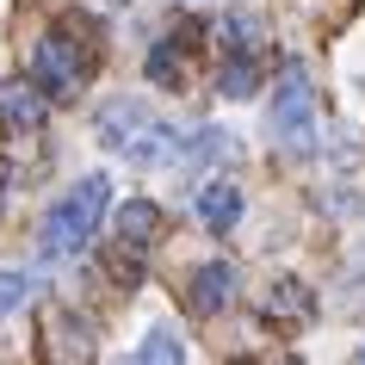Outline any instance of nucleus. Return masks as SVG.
Instances as JSON below:
<instances>
[{
    "label": "nucleus",
    "mask_w": 365,
    "mask_h": 365,
    "mask_svg": "<svg viewBox=\"0 0 365 365\" xmlns=\"http://www.w3.org/2000/svg\"><path fill=\"white\" fill-rule=\"evenodd\" d=\"M25 291H31V279H25L19 267H0V316H13V309L25 304Z\"/></svg>",
    "instance_id": "18"
},
{
    "label": "nucleus",
    "mask_w": 365,
    "mask_h": 365,
    "mask_svg": "<svg viewBox=\"0 0 365 365\" xmlns=\"http://www.w3.org/2000/svg\"><path fill=\"white\" fill-rule=\"evenodd\" d=\"M149 124V112L136 106V99H112V106H99V118H93V136L106 143V149H118L124 155V143H130L136 130Z\"/></svg>",
    "instance_id": "5"
},
{
    "label": "nucleus",
    "mask_w": 365,
    "mask_h": 365,
    "mask_svg": "<svg viewBox=\"0 0 365 365\" xmlns=\"http://www.w3.org/2000/svg\"><path fill=\"white\" fill-rule=\"evenodd\" d=\"M173 155H180V143H173V124H161V118H149V124L124 143V161H136V168H168Z\"/></svg>",
    "instance_id": "9"
},
{
    "label": "nucleus",
    "mask_w": 365,
    "mask_h": 365,
    "mask_svg": "<svg viewBox=\"0 0 365 365\" xmlns=\"http://www.w3.org/2000/svg\"><path fill=\"white\" fill-rule=\"evenodd\" d=\"M130 365H186V341H180V334L161 322V328H149V334L136 341Z\"/></svg>",
    "instance_id": "11"
},
{
    "label": "nucleus",
    "mask_w": 365,
    "mask_h": 365,
    "mask_svg": "<svg viewBox=\"0 0 365 365\" xmlns=\"http://www.w3.org/2000/svg\"><path fill=\"white\" fill-rule=\"evenodd\" d=\"M93 230H99L93 217L81 211L75 198H62V205H50V217H43V242L38 248H43V260H75V254L93 242Z\"/></svg>",
    "instance_id": "3"
},
{
    "label": "nucleus",
    "mask_w": 365,
    "mask_h": 365,
    "mask_svg": "<svg viewBox=\"0 0 365 365\" xmlns=\"http://www.w3.org/2000/svg\"><path fill=\"white\" fill-rule=\"evenodd\" d=\"M192 211L205 230H235V217H242V186H230V180H211V186H198L192 192Z\"/></svg>",
    "instance_id": "4"
},
{
    "label": "nucleus",
    "mask_w": 365,
    "mask_h": 365,
    "mask_svg": "<svg viewBox=\"0 0 365 365\" xmlns=\"http://www.w3.org/2000/svg\"><path fill=\"white\" fill-rule=\"evenodd\" d=\"M223 38H230V56H260V43H267V31H260V19L254 13H223Z\"/></svg>",
    "instance_id": "13"
},
{
    "label": "nucleus",
    "mask_w": 365,
    "mask_h": 365,
    "mask_svg": "<svg viewBox=\"0 0 365 365\" xmlns=\"http://www.w3.org/2000/svg\"><path fill=\"white\" fill-rule=\"evenodd\" d=\"M260 309H267L272 322H304L309 309H316V297H309L304 279H272L267 297H260Z\"/></svg>",
    "instance_id": "10"
},
{
    "label": "nucleus",
    "mask_w": 365,
    "mask_h": 365,
    "mask_svg": "<svg viewBox=\"0 0 365 365\" xmlns=\"http://www.w3.org/2000/svg\"><path fill=\"white\" fill-rule=\"evenodd\" d=\"M0 118L19 124V130H38L43 118H50V93L31 87V81H13V87H0Z\"/></svg>",
    "instance_id": "7"
},
{
    "label": "nucleus",
    "mask_w": 365,
    "mask_h": 365,
    "mask_svg": "<svg viewBox=\"0 0 365 365\" xmlns=\"http://www.w3.org/2000/svg\"><path fill=\"white\" fill-rule=\"evenodd\" d=\"M217 87H223L230 99H248L254 87H260V62H254V56H230V62H223V75H217Z\"/></svg>",
    "instance_id": "14"
},
{
    "label": "nucleus",
    "mask_w": 365,
    "mask_h": 365,
    "mask_svg": "<svg viewBox=\"0 0 365 365\" xmlns=\"http://www.w3.org/2000/svg\"><path fill=\"white\" fill-rule=\"evenodd\" d=\"M353 365H365V346H359V353H353Z\"/></svg>",
    "instance_id": "19"
},
{
    "label": "nucleus",
    "mask_w": 365,
    "mask_h": 365,
    "mask_svg": "<svg viewBox=\"0 0 365 365\" xmlns=\"http://www.w3.org/2000/svg\"><path fill=\"white\" fill-rule=\"evenodd\" d=\"M230 297H235V267L230 260H205V267L192 272V309L198 316H217Z\"/></svg>",
    "instance_id": "6"
},
{
    "label": "nucleus",
    "mask_w": 365,
    "mask_h": 365,
    "mask_svg": "<svg viewBox=\"0 0 365 365\" xmlns=\"http://www.w3.org/2000/svg\"><path fill=\"white\" fill-rule=\"evenodd\" d=\"M43 341H50V359L56 365H87V328L68 309H50L43 316Z\"/></svg>",
    "instance_id": "8"
},
{
    "label": "nucleus",
    "mask_w": 365,
    "mask_h": 365,
    "mask_svg": "<svg viewBox=\"0 0 365 365\" xmlns=\"http://www.w3.org/2000/svg\"><path fill=\"white\" fill-rule=\"evenodd\" d=\"M68 198H75L81 211H87V217H93V223H99V217L112 211V180H106V173H87V180H81V186H75V192H68Z\"/></svg>",
    "instance_id": "16"
},
{
    "label": "nucleus",
    "mask_w": 365,
    "mask_h": 365,
    "mask_svg": "<svg viewBox=\"0 0 365 365\" xmlns=\"http://www.w3.org/2000/svg\"><path fill=\"white\" fill-rule=\"evenodd\" d=\"M149 81H155V87H173V81H180V43H155V50H149Z\"/></svg>",
    "instance_id": "17"
},
{
    "label": "nucleus",
    "mask_w": 365,
    "mask_h": 365,
    "mask_svg": "<svg viewBox=\"0 0 365 365\" xmlns=\"http://www.w3.org/2000/svg\"><path fill=\"white\" fill-rule=\"evenodd\" d=\"M186 155H192L198 168H211V161H230V155H235V136H230V130H217V124H211V130H198L192 143H186Z\"/></svg>",
    "instance_id": "15"
},
{
    "label": "nucleus",
    "mask_w": 365,
    "mask_h": 365,
    "mask_svg": "<svg viewBox=\"0 0 365 365\" xmlns=\"http://www.w3.org/2000/svg\"><path fill=\"white\" fill-rule=\"evenodd\" d=\"M267 124L285 149H309L316 143V93H309L304 68H285V81H279V93L267 106Z\"/></svg>",
    "instance_id": "1"
},
{
    "label": "nucleus",
    "mask_w": 365,
    "mask_h": 365,
    "mask_svg": "<svg viewBox=\"0 0 365 365\" xmlns=\"http://www.w3.org/2000/svg\"><path fill=\"white\" fill-rule=\"evenodd\" d=\"M161 230V211H155L149 198H130V205H118V235H124V248H149V235Z\"/></svg>",
    "instance_id": "12"
},
{
    "label": "nucleus",
    "mask_w": 365,
    "mask_h": 365,
    "mask_svg": "<svg viewBox=\"0 0 365 365\" xmlns=\"http://www.w3.org/2000/svg\"><path fill=\"white\" fill-rule=\"evenodd\" d=\"M81 75H87V50H81L68 31H50V38L31 50V87H43L50 99H62Z\"/></svg>",
    "instance_id": "2"
}]
</instances>
